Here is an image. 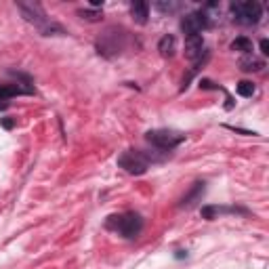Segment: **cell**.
I'll list each match as a JSON object with an SVG mask.
<instances>
[{
    "instance_id": "cell-1",
    "label": "cell",
    "mask_w": 269,
    "mask_h": 269,
    "mask_svg": "<svg viewBox=\"0 0 269 269\" xmlns=\"http://www.w3.org/2000/svg\"><path fill=\"white\" fill-rule=\"evenodd\" d=\"M107 227L111 232H116L118 236L126 238V240H133L141 234V229H143V221H141V217L137 215V212H124V215L109 217Z\"/></svg>"
},
{
    "instance_id": "cell-2",
    "label": "cell",
    "mask_w": 269,
    "mask_h": 269,
    "mask_svg": "<svg viewBox=\"0 0 269 269\" xmlns=\"http://www.w3.org/2000/svg\"><path fill=\"white\" fill-rule=\"evenodd\" d=\"M17 7L21 11V15L30 23H34L40 32H45L47 36H51V32H59L61 34V27L49 21V17L45 15V11H42L40 5H36V3H19Z\"/></svg>"
},
{
    "instance_id": "cell-3",
    "label": "cell",
    "mask_w": 269,
    "mask_h": 269,
    "mask_svg": "<svg viewBox=\"0 0 269 269\" xmlns=\"http://www.w3.org/2000/svg\"><path fill=\"white\" fill-rule=\"evenodd\" d=\"M232 15L242 25H254L263 17V7L257 0H246V3H232Z\"/></svg>"
},
{
    "instance_id": "cell-4",
    "label": "cell",
    "mask_w": 269,
    "mask_h": 269,
    "mask_svg": "<svg viewBox=\"0 0 269 269\" xmlns=\"http://www.w3.org/2000/svg\"><path fill=\"white\" fill-rule=\"evenodd\" d=\"M118 166L131 175H143L149 168V158L143 151H124L118 158Z\"/></svg>"
},
{
    "instance_id": "cell-5",
    "label": "cell",
    "mask_w": 269,
    "mask_h": 269,
    "mask_svg": "<svg viewBox=\"0 0 269 269\" xmlns=\"http://www.w3.org/2000/svg\"><path fill=\"white\" fill-rule=\"evenodd\" d=\"M147 141L151 145L160 147V149H175L181 141H183V135L175 133V131H166V129H160V131H149L147 135Z\"/></svg>"
},
{
    "instance_id": "cell-6",
    "label": "cell",
    "mask_w": 269,
    "mask_h": 269,
    "mask_svg": "<svg viewBox=\"0 0 269 269\" xmlns=\"http://www.w3.org/2000/svg\"><path fill=\"white\" fill-rule=\"evenodd\" d=\"M210 23H208V17L204 13H189V15L183 17L181 21V30L185 32V36H202L204 30H208Z\"/></svg>"
},
{
    "instance_id": "cell-7",
    "label": "cell",
    "mask_w": 269,
    "mask_h": 269,
    "mask_svg": "<svg viewBox=\"0 0 269 269\" xmlns=\"http://www.w3.org/2000/svg\"><path fill=\"white\" fill-rule=\"evenodd\" d=\"M204 53V38L202 36H187L185 38V57L196 61Z\"/></svg>"
},
{
    "instance_id": "cell-8",
    "label": "cell",
    "mask_w": 269,
    "mask_h": 269,
    "mask_svg": "<svg viewBox=\"0 0 269 269\" xmlns=\"http://www.w3.org/2000/svg\"><path fill=\"white\" fill-rule=\"evenodd\" d=\"M131 15L137 23H145L149 17V5L143 3V0H137V3L131 5Z\"/></svg>"
},
{
    "instance_id": "cell-9",
    "label": "cell",
    "mask_w": 269,
    "mask_h": 269,
    "mask_svg": "<svg viewBox=\"0 0 269 269\" xmlns=\"http://www.w3.org/2000/svg\"><path fill=\"white\" fill-rule=\"evenodd\" d=\"M25 93H32V91L21 89L19 84H0V101H7V99H11V97L25 95Z\"/></svg>"
},
{
    "instance_id": "cell-10",
    "label": "cell",
    "mask_w": 269,
    "mask_h": 269,
    "mask_svg": "<svg viewBox=\"0 0 269 269\" xmlns=\"http://www.w3.org/2000/svg\"><path fill=\"white\" fill-rule=\"evenodd\" d=\"M158 51L164 55V57H173V55H175V51H177V40H175V36L166 34V36L160 40Z\"/></svg>"
},
{
    "instance_id": "cell-11",
    "label": "cell",
    "mask_w": 269,
    "mask_h": 269,
    "mask_svg": "<svg viewBox=\"0 0 269 269\" xmlns=\"http://www.w3.org/2000/svg\"><path fill=\"white\" fill-rule=\"evenodd\" d=\"M232 49L234 51H240V53H252V42L246 38V36H240L232 42Z\"/></svg>"
},
{
    "instance_id": "cell-12",
    "label": "cell",
    "mask_w": 269,
    "mask_h": 269,
    "mask_svg": "<svg viewBox=\"0 0 269 269\" xmlns=\"http://www.w3.org/2000/svg\"><path fill=\"white\" fill-rule=\"evenodd\" d=\"M236 91H238L240 97H252L254 95V84L248 82V80H242V82H238Z\"/></svg>"
},
{
    "instance_id": "cell-13",
    "label": "cell",
    "mask_w": 269,
    "mask_h": 269,
    "mask_svg": "<svg viewBox=\"0 0 269 269\" xmlns=\"http://www.w3.org/2000/svg\"><path fill=\"white\" fill-rule=\"evenodd\" d=\"M156 7H158L160 11H168V13H171V11H177V9H179V5H177V3H168V5H166V3H158Z\"/></svg>"
},
{
    "instance_id": "cell-14",
    "label": "cell",
    "mask_w": 269,
    "mask_h": 269,
    "mask_svg": "<svg viewBox=\"0 0 269 269\" xmlns=\"http://www.w3.org/2000/svg\"><path fill=\"white\" fill-rule=\"evenodd\" d=\"M80 15H82V19H89V21H97L99 19V13H93V11H80Z\"/></svg>"
},
{
    "instance_id": "cell-15",
    "label": "cell",
    "mask_w": 269,
    "mask_h": 269,
    "mask_svg": "<svg viewBox=\"0 0 269 269\" xmlns=\"http://www.w3.org/2000/svg\"><path fill=\"white\" fill-rule=\"evenodd\" d=\"M261 53L263 55H269V42L267 40H261Z\"/></svg>"
}]
</instances>
